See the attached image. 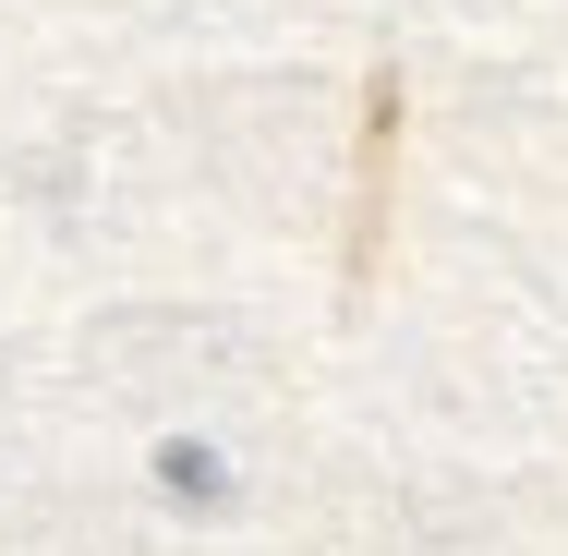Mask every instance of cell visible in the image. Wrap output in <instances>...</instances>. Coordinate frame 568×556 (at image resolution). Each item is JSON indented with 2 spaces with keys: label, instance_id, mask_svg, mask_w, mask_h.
<instances>
[{
  "label": "cell",
  "instance_id": "obj_1",
  "mask_svg": "<svg viewBox=\"0 0 568 556\" xmlns=\"http://www.w3.org/2000/svg\"><path fill=\"white\" fill-rule=\"evenodd\" d=\"M387 158H399V85H363V182H351V266H375L387 242Z\"/></svg>",
  "mask_w": 568,
  "mask_h": 556
},
{
  "label": "cell",
  "instance_id": "obj_2",
  "mask_svg": "<svg viewBox=\"0 0 568 556\" xmlns=\"http://www.w3.org/2000/svg\"><path fill=\"white\" fill-rule=\"evenodd\" d=\"M158 472H170V484H182V496H219V484H230L219 459H206V447H158Z\"/></svg>",
  "mask_w": 568,
  "mask_h": 556
}]
</instances>
